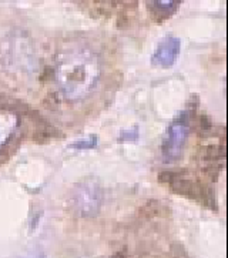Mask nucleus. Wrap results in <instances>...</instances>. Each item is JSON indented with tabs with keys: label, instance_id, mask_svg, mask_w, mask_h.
I'll return each instance as SVG.
<instances>
[{
	"label": "nucleus",
	"instance_id": "nucleus-1",
	"mask_svg": "<svg viewBox=\"0 0 228 258\" xmlns=\"http://www.w3.org/2000/svg\"><path fill=\"white\" fill-rule=\"evenodd\" d=\"M100 75V58L89 46L71 44L56 56L54 76L60 93L66 100H83L93 92Z\"/></svg>",
	"mask_w": 228,
	"mask_h": 258
},
{
	"label": "nucleus",
	"instance_id": "nucleus-4",
	"mask_svg": "<svg viewBox=\"0 0 228 258\" xmlns=\"http://www.w3.org/2000/svg\"><path fill=\"white\" fill-rule=\"evenodd\" d=\"M180 46H181L180 39L166 37L154 51L153 63L159 64V66H171L180 53Z\"/></svg>",
	"mask_w": 228,
	"mask_h": 258
},
{
	"label": "nucleus",
	"instance_id": "nucleus-2",
	"mask_svg": "<svg viewBox=\"0 0 228 258\" xmlns=\"http://www.w3.org/2000/svg\"><path fill=\"white\" fill-rule=\"evenodd\" d=\"M103 203V192L99 184L92 180L83 181L73 191L71 206L77 214L83 217L96 216Z\"/></svg>",
	"mask_w": 228,
	"mask_h": 258
},
{
	"label": "nucleus",
	"instance_id": "nucleus-3",
	"mask_svg": "<svg viewBox=\"0 0 228 258\" xmlns=\"http://www.w3.org/2000/svg\"><path fill=\"white\" fill-rule=\"evenodd\" d=\"M187 136H188V123L186 121V118L183 117L173 121V124L167 130L163 144V156L166 161H174L176 158H178L186 143Z\"/></svg>",
	"mask_w": 228,
	"mask_h": 258
},
{
	"label": "nucleus",
	"instance_id": "nucleus-5",
	"mask_svg": "<svg viewBox=\"0 0 228 258\" xmlns=\"http://www.w3.org/2000/svg\"><path fill=\"white\" fill-rule=\"evenodd\" d=\"M17 117L10 111H0V147L8 142L16 130Z\"/></svg>",
	"mask_w": 228,
	"mask_h": 258
},
{
	"label": "nucleus",
	"instance_id": "nucleus-6",
	"mask_svg": "<svg viewBox=\"0 0 228 258\" xmlns=\"http://www.w3.org/2000/svg\"><path fill=\"white\" fill-rule=\"evenodd\" d=\"M96 142H97L96 137H89L87 140H83V142L73 143L71 147H74V149H92L96 146Z\"/></svg>",
	"mask_w": 228,
	"mask_h": 258
}]
</instances>
